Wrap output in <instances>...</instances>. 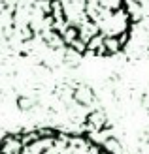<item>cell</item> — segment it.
<instances>
[{
    "instance_id": "6da1fadb",
    "label": "cell",
    "mask_w": 149,
    "mask_h": 154,
    "mask_svg": "<svg viewBox=\"0 0 149 154\" xmlns=\"http://www.w3.org/2000/svg\"><path fill=\"white\" fill-rule=\"evenodd\" d=\"M85 126H87L91 132H102V128L108 126V120H106L104 115H102V111H92L87 117V120H85Z\"/></svg>"
}]
</instances>
